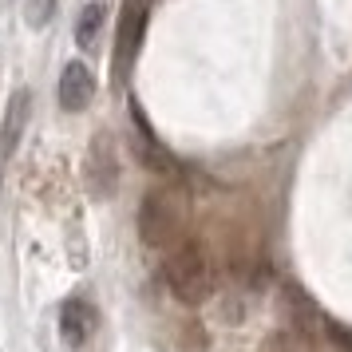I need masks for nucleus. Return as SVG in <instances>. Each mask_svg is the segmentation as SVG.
<instances>
[{
    "mask_svg": "<svg viewBox=\"0 0 352 352\" xmlns=\"http://www.w3.org/2000/svg\"><path fill=\"white\" fill-rule=\"evenodd\" d=\"M166 285L182 305H202L214 289L206 254L190 241H178L175 250H166Z\"/></svg>",
    "mask_w": 352,
    "mask_h": 352,
    "instance_id": "f257e3e1",
    "label": "nucleus"
},
{
    "mask_svg": "<svg viewBox=\"0 0 352 352\" xmlns=\"http://www.w3.org/2000/svg\"><path fill=\"white\" fill-rule=\"evenodd\" d=\"M139 234L151 250H175L182 241V206L170 190H151L139 206Z\"/></svg>",
    "mask_w": 352,
    "mask_h": 352,
    "instance_id": "f03ea898",
    "label": "nucleus"
},
{
    "mask_svg": "<svg viewBox=\"0 0 352 352\" xmlns=\"http://www.w3.org/2000/svg\"><path fill=\"white\" fill-rule=\"evenodd\" d=\"M28 115H32V96L20 87L8 96L4 103V123H0V162H8L16 155L20 139H24V127H28Z\"/></svg>",
    "mask_w": 352,
    "mask_h": 352,
    "instance_id": "7ed1b4c3",
    "label": "nucleus"
},
{
    "mask_svg": "<svg viewBox=\"0 0 352 352\" xmlns=\"http://www.w3.org/2000/svg\"><path fill=\"white\" fill-rule=\"evenodd\" d=\"M115 186H119V166H115L111 143L96 139L87 151V190H91V198H111Z\"/></svg>",
    "mask_w": 352,
    "mask_h": 352,
    "instance_id": "20e7f679",
    "label": "nucleus"
},
{
    "mask_svg": "<svg viewBox=\"0 0 352 352\" xmlns=\"http://www.w3.org/2000/svg\"><path fill=\"white\" fill-rule=\"evenodd\" d=\"M96 99V76L83 60H72L60 76V107L64 111H83Z\"/></svg>",
    "mask_w": 352,
    "mask_h": 352,
    "instance_id": "39448f33",
    "label": "nucleus"
},
{
    "mask_svg": "<svg viewBox=\"0 0 352 352\" xmlns=\"http://www.w3.org/2000/svg\"><path fill=\"white\" fill-rule=\"evenodd\" d=\"M96 309L87 301H80V297H72V301H64V309H60V336H64V344H72V349H80L87 336L96 333Z\"/></svg>",
    "mask_w": 352,
    "mask_h": 352,
    "instance_id": "423d86ee",
    "label": "nucleus"
},
{
    "mask_svg": "<svg viewBox=\"0 0 352 352\" xmlns=\"http://www.w3.org/2000/svg\"><path fill=\"white\" fill-rule=\"evenodd\" d=\"M131 123H135V131H131V146L146 159V166H155V170H175V159L155 143V131L146 127V119H143V111L135 107V99H131Z\"/></svg>",
    "mask_w": 352,
    "mask_h": 352,
    "instance_id": "0eeeda50",
    "label": "nucleus"
},
{
    "mask_svg": "<svg viewBox=\"0 0 352 352\" xmlns=\"http://www.w3.org/2000/svg\"><path fill=\"white\" fill-rule=\"evenodd\" d=\"M99 32H103V4L91 0L80 12V20H76V40H80V48H96Z\"/></svg>",
    "mask_w": 352,
    "mask_h": 352,
    "instance_id": "6e6552de",
    "label": "nucleus"
},
{
    "mask_svg": "<svg viewBox=\"0 0 352 352\" xmlns=\"http://www.w3.org/2000/svg\"><path fill=\"white\" fill-rule=\"evenodd\" d=\"M56 12V0H28V8H24V20L32 24V28H44Z\"/></svg>",
    "mask_w": 352,
    "mask_h": 352,
    "instance_id": "1a4fd4ad",
    "label": "nucleus"
},
{
    "mask_svg": "<svg viewBox=\"0 0 352 352\" xmlns=\"http://www.w3.org/2000/svg\"><path fill=\"white\" fill-rule=\"evenodd\" d=\"M270 352H305L301 344H293V340H289V336H277V340H273V349Z\"/></svg>",
    "mask_w": 352,
    "mask_h": 352,
    "instance_id": "9d476101",
    "label": "nucleus"
}]
</instances>
